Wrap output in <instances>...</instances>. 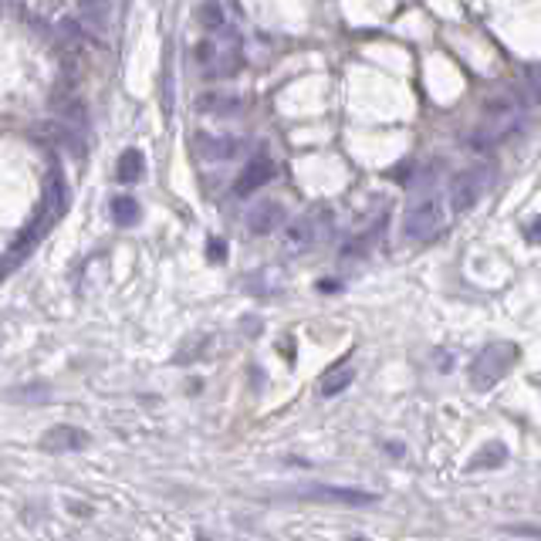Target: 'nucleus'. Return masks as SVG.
I'll return each mask as SVG.
<instances>
[{
    "label": "nucleus",
    "instance_id": "nucleus-17",
    "mask_svg": "<svg viewBox=\"0 0 541 541\" xmlns=\"http://www.w3.org/2000/svg\"><path fill=\"white\" fill-rule=\"evenodd\" d=\"M525 233L531 237V241H535V244H541V216H531V220H528Z\"/></svg>",
    "mask_w": 541,
    "mask_h": 541
},
{
    "label": "nucleus",
    "instance_id": "nucleus-14",
    "mask_svg": "<svg viewBox=\"0 0 541 541\" xmlns=\"http://www.w3.org/2000/svg\"><path fill=\"white\" fill-rule=\"evenodd\" d=\"M352 383V369H339L335 376H328L322 383V393L325 396H332V393H342V389Z\"/></svg>",
    "mask_w": 541,
    "mask_h": 541
},
{
    "label": "nucleus",
    "instance_id": "nucleus-6",
    "mask_svg": "<svg viewBox=\"0 0 541 541\" xmlns=\"http://www.w3.org/2000/svg\"><path fill=\"white\" fill-rule=\"evenodd\" d=\"M487 186H491V170H487V166H474V170L461 173L447 190L453 214H467V210L484 197Z\"/></svg>",
    "mask_w": 541,
    "mask_h": 541
},
{
    "label": "nucleus",
    "instance_id": "nucleus-11",
    "mask_svg": "<svg viewBox=\"0 0 541 541\" xmlns=\"http://www.w3.org/2000/svg\"><path fill=\"white\" fill-rule=\"evenodd\" d=\"M142 173H146V156L139 149H125L119 156V166H115V180L123 186H132L142 180Z\"/></svg>",
    "mask_w": 541,
    "mask_h": 541
},
{
    "label": "nucleus",
    "instance_id": "nucleus-7",
    "mask_svg": "<svg viewBox=\"0 0 541 541\" xmlns=\"http://www.w3.org/2000/svg\"><path fill=\"white\" fill-rule=\"evenodd\" d=\"M271 180H275L271 156H250V163L241 170V176L233 180V193H237V197H250V193H258V190L267 186Z\"/></svg>",
    "mask_w": 541,
    "mask_h": 541
},
{
    "label": "nucleus",
    "instance_id": "nucleus-16",
    "mask_svg": "<svg viewBox=\"0 0 541 541\" xmlns=\"http://www.w3.org/2000/svg\"><path fill=\"white\" fill-rule=\"evenodd\" d=\"M528 89H531V95L541 102V64L538 68H531V75H528Z\"/></svg>",
    "mask_w": 541,
    "mask_h": 541
},
{
    "label": "nucleus",
    "instance_id": "nucleus-13",
    "mask_svg": "<svg viewBox=\"0 0 541 541\" xmlns=\"http://www.w3.org/2000/svg\"><path fill=\"white\" fill-rule=\"evenodd\" d=\"M112 220L119 227H136L139 224V203L132 200V197H115L112 200Z\"/></svg>",
    "mask_w": 541,
    "mask_h": 541
},
{
    "label": "nucleus",
    "instance_id": "nucleus-2",
    "mask_svg": "<svg viewBox=\"0 0 541 541\" xmlns=\"http://www.w3.org/2000/svg\"><path fill=\"white\" fill-rule=\"evenodd\" d=\"M450 216H453V207H450L447 193H427V197L410 203V210L402 216V237L427 244L447 227Z\"/></svg>",
    "mask_w": 541,
    "mask_h": 541
},
{
    "label": "nucleus",
    "instance_id": "nucleus-12",
    "mask_svg": "<svg viewBox=\"0 0 541 541\" xmlns=\"http://www.w3.org/2000/svg\"><path fill=\"white\" fill-rule=\"evenodd\" d=\"M197 21H200L207 31H224L227 28V14H224V4L220 0H203L197 7Z\"/></svg>",
    "mask_w": 541,
    "mask_h": 541
},
{
    "label": "nucleus",
    "instance_id": "nucleus-8",
    "mask_svg": "<svg viewBox=\"0 0 541 541\" xmlns=\"http://www.w3.org/2000/svg\"><path fill=\"white\" fill-rule=\"evenodd\" d=\"M193 149L200 159H233V156L241 153V139L237 136H227V132H197L193 136Z\"/></svg>",
    "mask_w": 541,
    "mask_h": 541
},
{
    "label": "nucleus",
    "instance_id": "nucleus-1",
    "mask_svg": "<svg viewBox=\"0 0 541 541\" xmlns=\"http://www.w3.org/2000/svg\"><path fill=\"white\" fill-rule=\"evenodd\" d=\"M521 123H525V112L514 98H497L487 106V119L470 132V146L480 149V153H491L497 146H504L511 136L521 132Z\"/></svg>",
    "mask_w": 541,
    "mask_h": 541
},
{
    "label": "nucleus",
    "instance_id": "nucleus-5",
    "mask_svg": "<svg viewBox=\"0 0 541 541\" xmlns=\"http://www.w3.org/2000/svg\"><path fill=\"white\" fill-rule=\"evenodd\" d=\"M514 359H518V349L511 342H497V345L480 349V356L470 366V383L478 389H491L495 383L504 379V372L514 366Z\"/></svg>",
    "mask_w": 541,
    "mask_h": 541
},
{
    "label": "nucleus",
    "instance_id": "nucleus-10",
    "mask_svg": "<svg viewBox=\"0 0 541 541\" xmlns=\"http://www.w3.org/2000/svg\"><path fill=\"white\" fill-rule=\"evenodd\" d=\"M197 108H200L203 115H237L244 108V98L227 92H203L197 98Z\"/></svg>",
    "mask_w": 541,
    "mask_h": 541
},
{
    "label": "nucleus",
    "instance_id": "nucleus-15",
    "mask_svg": "<svg viewBox=\"0 0 541 541\" xmlns=\"http://www.w3.org/2000/svg\"><path fill=\"white\" fill-rule=\"evenodd\" d=\"M207 258H210V261H224V258H227V244H224L220 237H210V244H207Z\"/></svg>",
    "mask_w": 541,
    "mask_h": 541
},
{
    "label": "nucleus",
    "instance_id": "nucleus-4",
    "mask_svg": "<svg viewBox=\"0 0 541 541\" xmlns=\"http://www.w3.org/2000/svg\"><path fill=\"white\" fill-rule=\"evenodd\" d=\"M332 231V214L328 210H311V214H301L298 220H292L284 233H281V248L284 254H305L311 250L325 233Z\"/></svg>",
    "mask_w": 541,
    "mask_h": 541
},
{
    "label": "nucleus",
    "instance_id": "nucleus-3",
    "mask_svg": "<svg viewBox=\"0 0 541 541\" xmlns=\"http://www.w3.org/2000/svg\"><path fill=\"white\" fill-rule=\"evenodd\" d=\"M193 62L203 72V78H231L237 75V68L244 64V55H241V41L231 28L216 31L214 38H207L197 45L193 51Z\"/></svg>",
    "mask_w": 541,
    "mask_h": 541
},
{
    "label": "nucleus",
    "instance_id": "nucleus-9",
    "mask_svg": "<svg viewBox=\"0 0 541 541\" xmlns=\"http://www.w3.org/2000/svg\"><path fill=\"white\" fill-rule=\"evenodd\" d=\"M284 224V207L278 200H264L258 203L254 210L248 214V231L258 233V237H267V233H275Z\"/></svg>",
    "mask_w": 541,
    "mask_h": 541
}]
</instances>
